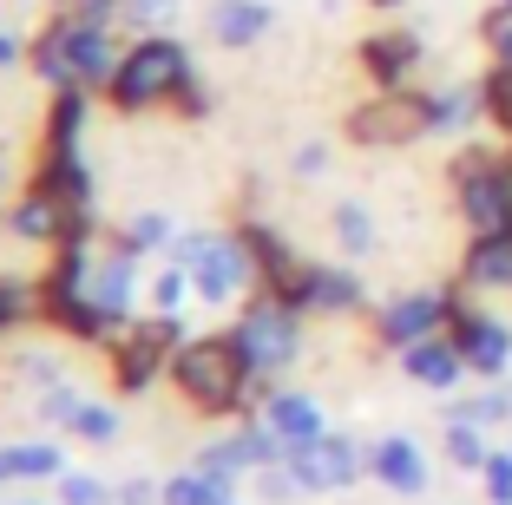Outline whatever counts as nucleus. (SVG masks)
Masks as SVG:
<instances>
[{
	"instance_id": "nucleus-17",
	"label": "nucleus",
	"mask_w": 512,
	"mask_h": 505,
	"mask_svg": "<svg viewBox=\"0 0 512 505\" xmlns=\"http://www.w3.org/2000/svg\"><path fill=\"white\" fill-rule=\"evenodd\" d=\"M362 60H368V73H375L381 86H401L407 66L421 60V40H414V33H375V40L362 46Z\"/></svg>"
},
{
	"instance_id": "nucleus-22",
	"label": "nucleus",
	"mask_w": 512,
	"mask_h": 505,
	"mask_svg": "<svg viewBox=\"0 0 512 505\" xmlns=\"http://www.w3.org/2000/svg\"><path fill=\"white\" fill-rule=\"evenodd\" d=\"M335 237H342V250H348V256H368V250H375V223H368V210L355 204V197L335 210Z\"/></svg>"
},
{
	"instance_id": "nucleus-1",
	"label": "nucleus",
	"mask_w": 512,
	"mask_h": 505,
	"mask_svg": "<svg viewBox=\"0 0 512 505\" xmlns=\"http://www.w3.org/2000/svg\"><path fill=\"white\" fill-rule=\"evenodd\" d=\"M171 374H178L184 401L197 414H230L243 401V381H250V355L237 348V335H204V342H184L171 355Z\"/></svg>"
},
{
	"instance_id": "nucleus-28",
	"label": "nucleus",
	"mask_w": 512,
	"mask_h": 505,
	"mask_svg": "<svg viewBox=\"0 0 512 505\" xmlns=\"http://www.w3.org/2000/svg\"><path fill=\"white\" fill-rule=\"evenodd\" d=\"M184 276H191V269H184V263L158 269V283H151V309H158V315H178V296H184Z\"/></svg>"
},
{
	"instance_id": "nucleus-3",
	"label": "nucleus",
	"mask_w": 512,
	"mask_h": 505,
	"mask_svg": "<svg viewBox=\"0 0 512 505\" xmlns=\"http://www.w3.org/2000/svg\"><path fill=\"white\" fill-rule=\"evenodd\" d=\"M184 79H191V66H184V46L178 40H138L106 86H112V99H119L125 112H138V105H158L165 92H178Z\"/></svg>"
},
{
	"instance_id": "nucleus-8",
	"label": "nucleus",
	"mask_w": 512,
	"mask_h": 505,
	"mask_svg": "<svg viewBox=\"0 0 512 505\" xmlns=\"http://www.w3.org/2000/svg\"><path fill=\"white\" fill-rule=\"evenodd\" d=\"M250 243H256V263H263V283H270V302H283V309H316V269H302L296 256L276 237H263V230H256Z\"/></svg>"
},
{
	"instance_id": "nucleus-25",
	"label": "nucleus",
	"mask_w": 512,
	"mask_h": 505,
	"mask_svg": "<svg viewBox=\"0 0 512 505\" xmlns=\"http://www.w3.org/2000/svg\"><path fill=\"white\" fill-rule=\"evenodd\" d=\"M447 453H453V466H467V473H480V466H486V440H480V427H473V420H453V433H447Z\"/></svg>"
},
{
	"instance_id": "nucleus-37",
	"label": "nucleus",
	"mask_w": 512,
	"mask_h": 505,
	"mask_svg": "<svg viewBox=\"0 0 512 505\" xmlns=\"http://www.w3.org/2000/svg\"><path fill=\"white\" fill-rule=\"evenodd\" d=\"M20 60V40H14V33H0V66H14Z\"/></svg>"
},
{
	"instance_id": "nucleus-29",
	"label": "nucleus",
	"mask_w": 512,
	"mask_h": 505,
	"mask_svg": "<svg viewBox=\"0 0 512 505\" xmlns=\"http://www.w3.org/2000/svg\"><path fill=\"white\" fill-rule=\"evenodd\" d=\"M480 479H486V499L493 505H512V453H486Z\"/></svg>"
},
{
	"instance_id": "nucleus-24",
	"label": "nucleus",
	"mask_w": 512,
	"mask_h": 505,
	"mask_svg": "<svg viewBox=\"0 0 512 505\" xmlns=\"http://www.w3.org/2000/svg\"><path fill=\"white\" fill-rule=\"evenodd\" d=\"M355 302H362L355 276H342V269H316V309H355Z\"/></svg>"
},
{
	"instance_id": "nucleus-10",
	"label": "nucleus",
	"mask_w": 512,
	"mask_h": 505,
	"mask_svg": "<svg viewBox=\"0 0 512 505\" xmlns=\"http://www.w3.org/2000/svg\"><path fill=\"white\" fill-rule=\"evenodd\" d=\"M171 348H178V328H171V315H158L151 328H138L132 342L119 348V387H145L151 374L165 368Z\"/></svg>"
},
{
	"instance_id": "nucleus-27",
	"label": "nucleus",
	"mask_w": 512,
	"mask_h": 505,
	"mask_svg": "<svg viewBox=\"0 0 512 505\" xmlns=\"http://www.w3.org/2000/svg\"><path fill=\"white\" fill-rule=\"evenodd\" d=\"M73 433H79V440H112V433H119V414H112V407H92V401H79V414H73Z\"/></svg>"
},
{
	"instance_id": "nucleus-33",
	"label": "nucleus",
	"mask_w": 512,
	"mask_h": 505,
	"mask_svg": "<svg viewBox=\"0 0 512 505\" xmlns=\"http://www.w3.org/2000/svg\"><path fill=\"white\" fill-rule=\"evenodd\" d=\"M125 14L145 20V27H158V20H171V0H125Z\"/></svg>"
},
{
	"instance_id": "nucleus-15",
	"label": "nucleus",
	"mask_w": 512,
	"mask_h": 505,
	"mask_svg": "<svg viewBox=\"0 0 512 505\" xmlns=\"http://www.w3.org/2000/svg\"><path fill=\"white\" fill-rule=\"evenodd\" d=\"M132 243H125V250H112L106 263L92 269V283H86V296H92V309L106 315V322H119L125 315V302H132Z\"/></svg>"
},
{
	"instance_id": "nucleus-35",
	"label": "nucleus",
	"mask_w": 512,
	"mask_h": 505,
	"mask_svg": "<svg viewBox=\"0 0 512 505\" xmlns=\"http://www.w3.org/2000/svg\"><path fill=\"white\" fill-rule=\"evenodd\" d=\"M486 33H493V46H499V66H512V7H506V14H499Z\"/></svg>"
},
{
	"instance_id": "nucleus-11",
	"label": "nucleus",
	"mask_w": 512,
	"mask_h": 505,
	"mask_svg": "<svg viewBox=\"0 0 512 505\" xmlns=\"http://www.w3.org/2000/svg\"><path fill=\"white\" fill-rule=\"evenodd\" d=\"M467 223L480 230V237H499V230H512V178H499V171H480V178H467Z\"/></svg>"
},
{
	"instance_id": "nucleus-32",
	"label": "nucleus",
	"mask_w": 512,
	"mask_h": 505,
	"mask_svg": "<svg viewBox=\"0 0 512 505\" xmlns=\"http://www.w3.org/2000/svg\"><path fill=\"white\" fill-rule=\"evenodd\" d=\"M112 7H125V0H60V14H66V20H99V27H106Z\"/></svg>"
},
{
	"instance_id": "nucleus-36",
	"label": "nucleus",
	"mask_w": 512,
	"mask_h": 505,
	"mask_svg": "<svg viewBox=\"0 0 512 505\" xmlns=\"http://www.w3.org/2000/svg\"><path fill=\"white\" fill-rule=\"evenodd\" d=\"M14 315H20V289H14V283H0V328L14 322Z\"/></svg>"
},
{
	"instance_id": "nucleus-19",
	"label": "nucleus",
	"mask_w": 512,
	"mask_h": 505,
	"mask_svg": "<svg viewBox=\"0 0 512 505\" xmlns=\"http://www.w3.org/2000/svg\"><path fill=\"white\" fill-rule=\"evenodd\" d=\"M467 283H480V289L512 283V230H499V237H480V243H473V256H467Z\"/></svg>"
},
{
	"instance_id": "nucleus-4",
	"label": "nucleus",
	"mask_w": 512,
	"mask_h": 505,
	"mask_svg": "<svg viewBox=\"0 0 512 505\" xmlns=\"http://www.w3.org/2000/svg\"><path fill=\"white\" fill-rule=\"evenodd\" d=\"M421 132H434V105L421 99V92H375V105H362L355 119H348V138L355 145H414Z\"/></svg>"
},
{
	"instance_id": "nucleus-7",
	"label": "nucleus",
	"mask_w": 512,
	"mask_h": 505,
	"mask_svg": "<svg viewBox=\"0 0 512 505\" xmlns=\"http://www.w3.org/2000/svg\"><path fill=\"white\" fill-rule=\"evenodd\" d=\"M178 263L191 269V283H197L204 302H230L243 289V250L230 237H184Z\"/></svg>"
},
{
	"instance_id": "nucleus-39",
	"label": "nucleus",
	"mask_w": 512,
	"mask_h": 505,
	"mask_svg": "<svg viewBox=\"0 0 512 505\" xmlns=\"http://www.w3.org/2000/svg\"><path fill=\"white\" fill-rule=\"evenodd\" d=\"M0 178H7V158H0Z\"/></svg>"
},
{
	"instance_id": "nucleus-26",
	"label": "nucleus",
	"mask_w": 512,
	"mask_h": 505,
	"mask_svg": "<svg viewBox=\"0 0 512 505\" xmlns=\"http://www.w3.org/2000/svg\"><path fill=\"white\" fill-rule=\"evenodd\" d=\"M427 105H434V132H447V125H460L473 105H480V92H473V86H453V92H440V99H427Z\"/></svg>"
},
{
	"instance_id": "nucleus-14",
	"label": "nucleus",
	"mask_w": 512,
	"mask_h": 505,
	"mask_svg": "<svg viewBox=\"0 0 512 505\" xmlns=\"http://www.w3.org/2000/svg\"><path fill=\"white\" fill-rule=\"evenodd\" d=\"M368 466H375V479L381 486H394V492H427V460H421V446L414 440H381L375 453H368Z\"/></svg>"
},
{
	"instance_id": "nucleus-13",
	"label": "nucleus",
	"mask_w": 512,
	"mask_h": 505,
	"mask_svg": "<svg viewBox=\"0 0 512 505\" xmlns=\"http://www.w3.org/2000/svg\"><path fill=\"white\" fill-rule=\"evenodd\" d=\"M460 361L480 374H499L512 361V335L493 322V315H460Z\"/></svg>"
},
{
	"instance_id": "nucleus-40",
	"label": "nucleus",
	"mask_w": 512,
	"mask_h": 505,
	"mask_svg": "<svg viewBox=\"0 0 512 505\" xmlns=\"http://www.w3.org/2000/svg\"><path fill=\"white\" fill-rule=\"evenodd\" d=\"M506 7H512V0H506Z\"/></svg>"
},
{
	"instance_id": "nucleus-30",
	"label": "nucleus",
	"mask_w": 512,
	"mask_h": 505,
	"mask_svg": "<svg viewBox=\"0 0 512 505\" xmlns=\"http://www.w3.org/2000/svg\"><path fill=\"white\" fill-rule=\"evenodd\" d=\"M60 505H112V492L99 479H79V473H60Z\"/></svg>"
},
{
	"instance_id": "nucleus-34",
	"label": "nucleus",
	"mask_w": 512,
	"mask_h": 505,
	"mask_svg": "<svg viewBox=\"0 0 512 505\" xmlns=\"http://www.w3.org/2000/svg\"><path fill=\"white\" fill-rule=\"evenodd\" d=\"M171 237V223L165 217H138V230H132V250H145V243H165Z\"/></svg>"
},
{
	"instance_id": "nucleus-38",
	"label": "nucleus",
	"mask_w": 512,
	"mask_h": 505,
	"mask_svg": "<svg viewBox=\"0 0 512 505\" xmlns=\"http://www.w3.org/2000/svg\"><path fill=\"white\" fill-rule=\"evenodd\" d=\"M381 7H401V0H381Z\"/></svg>"
},
{
	"instance_id": "nucleus-23",
	"label": "nucleus",
	"mask_w": 512,
	"mask_h": 505,
	"mask_svg": "<svg viewBox=\"0 0 512 505\" xmlns=\"http://www.w3.org/2000/svg\"><path fill=\"white\" fill-rule=\"evenodd\" d=\"M158 499L165 505H224V486H211L204 473H178V479H165Z\"/></svg>"
},
{
	"instance_id": "nucleus-31",
	"label": "nucleus",
	"mask_w": 512,
	"mask_h": 505,
	"mask_svg": "<svg viewBox=\"0 0 512 505\" xmlns=\"http://www.w3.org/2000/svg\"><path fill=\"white\" fill-rule=\"evenodd\" d=\"M73 414H79V394L73 387H53L40 401V420H53V427H73Z\"/></svg>"
},
{
	"instance_id": "nucleus-20",
	"label": "nucleus",
	"mask_w": 512,
	"mask_h": 505,
	"mask_svg": "<svg viewBox=\"0 0 512 505\" xmlns=\"http://www.w3.org/2000/svg\"><path fill=\"white\" fill-rule=\"evenodd\" d=\"M46 315L60 328H73V335H99V328H106V315L92 309L86 289H46Z\"/></svg>"
},
{
	"instance_id": "nucleus-6",
	"label": "nucleus",
	"mask_w": 512,
	"mask_h": 505,
	"mask_svg": "<svg viewBox=\"0 0 512 505\" xmlns=\"http://www.w3.org/2000/svg\"><path fill=\"white\" fill-rule=\"evenodd\" d=\"M362 466H368V453L335 440V433H322V440H309V446H289V473H296L302 492H335V486H348V479H362Z\"/></svg>"
},
{
	"instance_id": "nucleus-18",
	"label": "nucleus",
	"mask_w": 512,
	"mask_h": 505,
	"mask_svg": "<svg viewBox=\"0 0 512 505\" xmlns=\"http://www.w3.org/2000/svg\"><path fill=\"white\" fill-rule=\"evenodd\" d=\"M211 33L224 46H250V40H263V33H270V7H256V0H217Z\"/></svg>"
},
{
	"instance_id": "nucleus-16",
	"label": "nucleus",
	"mask_w": 512,
	"mask_h": 505,
	"mask_svg": "<svg viewBox=\"0 0 512 505\" xmlns=\"http://www.w3.org/2000/svg\"><path fill=\"white\" fill-rule=\"evenodd\" d=\"M401 368L414 374L421 387H453V374L467 368V361H460V342H440V335H427V342H414V348L401 355Z\"/></svg>"
},
{
	"instance_id": "nucleus-9",
	"label": "nucleus",
	"mask_w": 512,
	"mask_h": 505,
	"mask_svg": "<svg viewBox=\"0 0 512 505\" xmlns=\"http://www.w3.org/2000/svg\"><path fill=\"white\" fill-rule=\"evenodd\" d=\"M440 322H447V296H401V302L381 309V342L414 348V342H427Z\"/></svg>"
},
{
	"instance_id": "nucleus-21",
	"label": "nucleus",
	"mask_w": 512,
	"mask_h": 505,
	"mask_svg": "<svg viewBox=\"0 0 512 505\" xmlns=\"http://www.w3.org/2000/svg\"><path fill=\"white\" fill-rule=\"evenodd\" d=\"M0 479H60V446H0Z\"/></svg>"
},
{
	"instance_id": "nucleus-12",
	"label": "nucleus",
	"mask_w": 512,
	"mask_h": 505,
	"mask_svg": "<svg viewBox=\"0 0 512 505\" xmlns=\"http://www.w3.org/2000/svg\"><path fill=\"white\" fill-rule=\"evenodd\" d=\"M263 427L283 446H309V440H322V407L309 394H270L263 401Z\"/></svg>"
},
{
	"instance_id": "nucleus-2",
	"label": "nucleus",
	"mask_w": 512,
	"mask_h": 505,
	"mask_svg": "<svg viewBox=\"0 0 512 505\" xmlns=\"http://www.w3.org/2000/svg\"><path fill=\"white\" fill-rule=\"evenodd\" d=\"M33 66H40V79H53L60 92L73 86H99V79H112L119 66H112V40L99 20H53L46 27V40L33 46Z\"/></svg>"
},
{
	"instance_id": "nucleus-5",
	"label": "nucleus",
	"mask_w": 512,
	"mask_h": 505,
	"mask_svg": "<svg viewBox=\"0 0 512 505\" xmlns=\"http://www.w3.org/2000/svg\"><path fill=\"white\" fill-rule=\"evenodd\" d=\"M237 348L250 355L256 374L289 368V361H296V309H283V302L263 296V302H256V309L237 322Z\"/></svg>"
}]
</instances>
